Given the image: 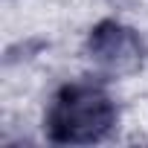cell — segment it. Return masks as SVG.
<instances>
[{
	"label": "cell",
	"instance_id": "obj_2",
	"mask_svg": "<svg viewBox=\"0 0 148 148\" xmlns=\"http://www.w3.org/2000/svg\"><path fill=\"white\" fill-rule=\"evenodd\" d=\"M90 49L99 61L113 64V67H125L136 58V41L128 29L116 26V23H105L93 32L90 38Z\"/></svg>",
	"mask_w": 148,
	"mask_h": 148
},
{
	"label": "cell",
	"instance_id": "obj_1",
	"mask_svg": "<svg viewBox=\"0 0 148 148\" xmlns=\"http://www.w3.org/2000/svg\"><path fill=\"white\" fill-rule=\"evenodd\" d=\"M116 122V108L93 84H70L52 102L47 131L55 142H96Z\"/></svg>",
	"mask_w": 148,
	"mask_h": 148
}]
</instances>
